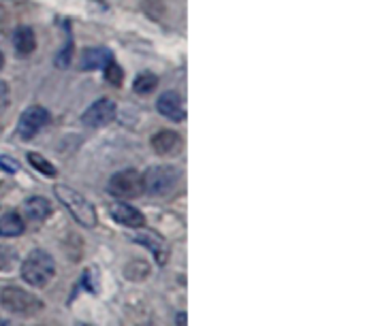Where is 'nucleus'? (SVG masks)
<instances>
[{"label": "nucleus", "instance_id": "f257e3e1", "mask_svg": "<svg viewBox=\"0 0 365 326\" xmlns=\"http://www.w3.org/2000/svg\"><path fill=\"white\" fill-rule=\"evenodd\" d=\"M56 273V261L45 250L30 252L21 263V280L32 288H43L51 282Z\"/></svg>", "mask_w": 365, "mask_h": 326}, {"label": "nucleus", "instance_id": "b1692460", "mask_svg": "<svg viewBox=\"0 0 365 326\" xmlns=\"http://www.w3.org/2000/svg\"><path fill=\"white\" fill-rule=\"evenodd\" d=\"M0 326H11V325H9L6 320H0Z\"/></svg>", "mask_w": 365, "mask_h": 326}, {"label": "nucleus", "instance_id": "423d86ee", "mask_svg": "<svg viewBox=\"0 0 365 326\" xmlns=\"http://www.w3.org/2000/svg\"><path fill=\"white\" fill-rule=\"evenodd\" d=\"M133 239H135L139 246H143L145 250H150L152 256H154V261H156L160 267L167 265V261H169V248H167L165 239H163L158 233L148 231V228L143 226V228H137V233L133 235Z\"/></svg>", "mask_w": 365, "mask_h": 326}, {"label": "nucleus", "instance_id": "dca6fc26", "mask_svg": "<svg viewBox=\"0 0 365 326\" xmlns=\"http://www.w3.org/2000/svg\"><path fill=\"white\" fill-rule=\"evenodd\" d=\"M156 85H158V77L154 75V73H141L137 79H135V92L137 94H150V92H154L156 90Z\"/></svg>", "mask_w": 365, "mask_h": 326}, {"label": "nucleus", "instance_id": "f8f14e48", "mask_svg": "<svg viewBox=\"0 0 365 326\" xmlns=\"http://www.w3.org/2000/svg\"><path fill=\"white\" fill-rule=\"evenodd\" d=\"M182 145V137L173 130H160L152 137V149L160 156L175 154Z\"/></svg>", "mask_w": 365, "mask_h": 326}, {"label": "nucleus", "instance_id": "6ab92c4d", "mask_svg": "<svg viewBox=\"0 0 365 326\" xmlns=\"http://www.w3.org/2000/svg\"><path fill=\"white\" fill-rule=\"evenodd\" d=\"M105 79H107L109 83H113V85H120V83H122V68H120L115 62H109V64L105 66Z\"/></svg>", "mask_w": 365, "mask_h": 326}, {"label": "nucleus", "instance_id": "4468645a", "mask_svg": "<svg viewBox=\"0 0 365 326\" xmlns=\"http://www.w3.org/2000/svg\"><path fill=\"white\" fill-rule=\"evenodd\" d=\"M24 231H26V226L17 211H9L0 218V237H6V239L19 237V235H24Z\"/></svg>", "mask_w": 365, "mask_h": 326}, {"label": "nucleus", "instance_id": "9b49d317", "mask_svg": "<svg viewBox=\"0 0 365 326\" xmlns=\"http://www.w3.org/2000/svg\"><path fill=\"white\" fill-rule=\"evenodd\" d=\"M109 62H113V56H111L109 49H105V47H92V49H86L81 53L79 66L83 70H96V68H105Z\"/></svg>", "mask_w": 365, "mask_h": 326}, {"label": "nucleus", "instance_id": "1a4fd4ad", "mask_svg": "<svg viewBox=\"0 0 365 326\" xmlns=\"http://www.w3.org/2000/svg\"><path fill=\"white\" fill-rule=\"evenodd\" d=\"M109 214H111V218H113L118 224H122V226H126V228H143V226H145L143 214H141L137 207L128 205L126 201L115 203V205L109 209Z\"/></svg>", "mask_w": 365, "mask_h": 326}, {"label": "nucleus", "instance_id": "20e7f679", "mask_svg": "<svg viewBox=\"0 0 365 326\" xmlns=\"http://www.w3.org/2000/svg\"><path fill=\"white\" fill-rule=\"evenodd\" d=\"M141 177H143V192H148L150 196H167L175 190L180 182V171L169 164H158V167H150Z\"/></svg>", "mask_w": 365, "mask_h": 326}, {"label": "nucleus", "instance_id": "393cba45", "mask_svg": "<svg viewBox=\"0 0 365 326\" xmlns=\"http://www.w3.org/2000/svg\"><path fill=\"white\" fill-rule=\"evenodd\" d=\"M77 326H88V325H77Z\"/></svg>", "mask_w": 365, "mask_h": 326}, {"label": "nucleus", "instance_id": "5701e85b", "mask_svg": "<svg viewBox=\"0 0 365 326\" xmlns=\"http://www.w3.org/2000/svg\"><path fill=\"white\" fill-rule=\"evenodd\" d=\"M2 64H4V56L0 53V68H2Z\"/></svg>", "mask_w": 365, "mask_h": 326}, {"label": "nucleus", "instance_id": "9d476101", "mask_svg": "<svg viewBox=\"0 0 365 326\" xmlns=\"http://www.w3.org/2000/svg\"><path fill=\"white\" fill-rule=\"evenodd\" d=\"M158 111H160L165 117H169L171 122H180V120H184V115H186V111H184V100H182V96H180L178 92H173V90L160 94V98H158Z\"/></svg>", "mask_w": 365, "mask_h": 326}, {"label": "nucleus", "instance_id": "aec40b11", "mask_svg": "<svg viewBox=\"0 0 365 326\" xmlns=\"http://www.w3.org/2000/svg\"><path fill=\"white\" fill-rule=\"evenodd\" d=\"M0 169L6 171V173H17L19 164L13 158H9V156H0Z\"/></svg>", "mask_w": 365, "mask_h": 326}, {"label": "nucleus", "instance_id": "ddd939ff", "mask_svg": "<svg viewBox=\"0 0 365 326\" xmlns=\"http://www.w3.org/2000/svg\"><path fill=\"white\" fill-rule=\"evenodd\" d=\"M21 211L30 222H45L51 216V203L43 196H30L24 203Z\"/></svg>", "mask_w": 365, "mask_h": 326}, {"label": "nucleus", "instance_id": "4be33fe9", "mask_svg": "<svg viewBox=\"0 0 365 326\" xmlns=\"http://www.w3.org/2000/svg\"><path fill=\"white\" fill-rule=\"evenodd\" d=\"M175 326H186V312H180V314H178Z\"/></svg>", "mask_w": 365, "mask_h": 326}, {"label": "nucleus", "instance_id": "412c9836", "mask_svg": "<svg viewBox=\"0 0 365 326\" xmlns=\"http://www.w3.org/2000/svg\"><path fill=\"white\" fill-rule=\"evenodd\" d=\"M6 105H9V88H6V83L0 81V113L6 109Z\"/></svg>", "mask_w": 365, "mask_h": 326}, {"label": "nucleus", "instance_id": "a211bd4d", "mask_svg": "<svg viewBox=\"0 0 365 326\" xmlns=\"http://www.w3.org/2000/svg\"><path fill=\"white\" fill-rule=\"evenodd\" d=\"M17 263V252L11 246H0V273H6L15 267Z\"/></svg>", "mask_w": 365, "mask_h": 326}, {"label": "nucleus", "instance_id": "6e6552de", "mask_svg": "<svg viewBox=\"0 0 365 326\" xmlns=\"http://www.w3.org/2000/svg\"><path fill=\"white\" fill-rule=\"evenodd\" d=\"M47 117H49V115H47V109H45V107L34 105V107L26 109V111L21 113V117H19V137L32 139L34 135H38L41 128L47 124Z\"/></svg>", "mask_w": 365, "mask_h": 326}, {"label": "nucleus", "instance_id": "0eeeda50", "mask_svg": "<svg viewBox=\"0 0 365 326\" xmlns=\"http://www.w3.org/2000/svg\"><path fill=\"white\" fill-rule=\"evenodd\" d=\"M113 117H115V102L109 98H101L86 109L81 122L90 128H101V126H107Z\"/></svg>", "mask_w": 365, "mask_h": 326}, {"label": "nucleus", "instance_id": "39448f33", "mask_svg": "<svg viewBox=\"0 0 365 326\" xmlns=\"http://www.w3.org/2000/svg\"><path fill=\"white\" fill-rule=\"evenodd\" d=\"M107 190L111 196L120 199V201H130V199H137L143 194V177L141 173L133 171V169H126V171H120L115 173L109 184H107Z\"/></svg>", "mask_w": 365, "mask_h": 326}, {"label": "nucleus", "instance_id": "f3484780", "mask_svg": "<svg viewBox=\"0 0 365 326\" xmlns=\"http://www.w3.org/2000/svg\"><path fill=\"white\" fill-rule=\"evenodd\" d=\"M28 162L41 173V175H45V177H56L58 175V171H56V167L49 162V160H45L41 154H34V152H30L28 154Z\"/></svg>", "mask_w": 365, "mask_h": 326}, {"label": "nucleus", "instance_id": "2eb2a0df", "mask_svg": "<svg viewBox=\"0 0 365 326\" xmlns=\"http://www.w3.org/2000/svg\"><path fill=\"white\" fill-rule=\"evenodd\" d=\"M13 45H15V51L19 56H28L34 51L36 47V38H34V32L30 28H19L13 36Z\"/></svg>", "mask_w": 365, "mask_h": 326}, {"label": "nucleus", "instance_id": "f03ea898", "mask_svg": "<svg viewBox=\"0 0 365 326\" xmlns=\"http://www.w3.org/2000/svg\"><path fill=\"white\" fill-rule=\"evenodd\" d=\"M53 194L58 196V201L68 209V214L83 226V228H94L96 226V209L92 207V203L81 196L77 190L68 188V186H56Z\"/></svg>", "mask_w": 365, "mask_h": 326}, {"label": "nucleus", "instance_id": "7ed1b4c3", "mask_svg": "<svg viewBox=\"0 0 365 326\" xmlns=\"http://www.w3.org/2000/svg\"><path fill=\"white\" fill-rule=\"evenodd\" d=\"M0 305L2 310H6L13 316H21V318H30L41 314L43 310V301L38 297H34L28 290H21L17 286H9L0 290Z\"/></svg>", "mask_w": 365, "mask_h": 326}]
</instances>
